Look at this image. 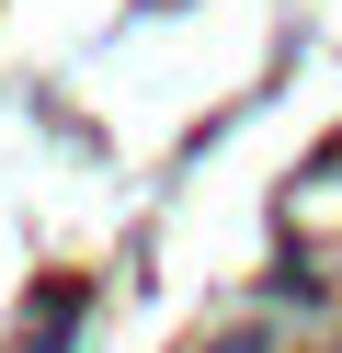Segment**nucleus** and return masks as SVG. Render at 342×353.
Listing matches in <instances>:
<instances>
[{
    "label": "nucleus",
    "mask_w": 342,
    "mask_h": 353,
    "mask_svg": "<svg viewBox=\"0 0 342 353\" xmlns=\"http://www.w3.org/2000/svg\"><path fill=\"white\" fill-rule=\"evenodd\" d=\"M217 353H274V342H263V330H228V342H217Z\"/></svg>",
    "instance_id": "obj_1"
}]
</instances>
